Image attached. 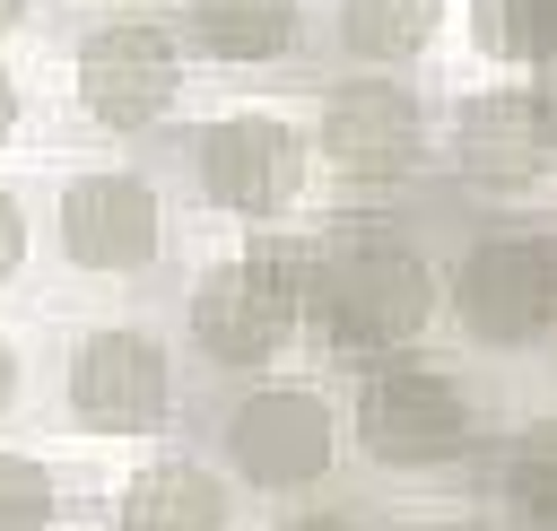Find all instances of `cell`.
Segmentation results:
<instances>
[{"label":"cell","instance_id":"7a4b0ae2","mask_svg":"<svg viewBox=\"0 0 557 531\" xmlns=\"http://www.w3.org/2000/svg\"><path fill=\"white\" fill-rule=\"evenodd\" d=\"M357 453L374 470H444L470 453V392L426 357H383L357 383Z\"/></svg>","mask_w":557,"mask_h":531},{"label":"cell","instance_id":"5bb4252c","mask_svg":"<svg viewBox=\"0 0 557 531\" xmlns=\"http://www.w3.org/2000/svg\"><path fill=\"white\" fill-rule=\"evenodd\" d=\"M435 17H444V0H339V44L357 61H409V52H426Z\"/></svg>","mask_w":557,"mask_h":531},{"label":"cell","instance_id":"6da1fadb","mask_svg":"<svg viewBox=\"0 0 557 531\" xmlns=\"http://www.w3.org/2000/svg\"><path fill=\"white\" fill-rule=\"evenodd\" d=\"M296 305L322 322L331 348H366V357H400L426 322H435V270L426 252L383 226V218H339L322 226V244L296 270Z\"/></svg>","mask_w":557,"mask_h":531},{"label":"cell","instance_id":"3957f363","mask_svg":"<svg viewBox=\"0 0 557 531\" xmlns=\"http://www.w3.org/2000/svg\"><path fill=\"white\" fill-rule=\"evenodd\" d=\"M183 322H191L200 357L226 366V374H252V366L287 357V339H296V322H305V305H296V261H278V252L261 244V252H235V261L200 270Z\"/></svg>","mask_w":557,"mask_h":531},{"label":"cell","instance_id":"30bf717a","mask_svg":"<svg viewBox=\"0 0 557 531\" xmlns=\"http://www.w3.org/2000/svg\"><path fill=\"white\" fill-rule=\"evenodd\" d=\"M313 139L348 183H392L418 165L426 122H418V96L400 78H331L313 104Z\"/></svg>","mask_w":557,"mask_h":531},{"label":"cell","instance_id":"8fae6325","mask_svg":"<svg viewBox=\"0 0 557 531\" xmlns=\"http://www.w3.org/2000/svg\"><path fill=\"white\" fill-rule=\"evenodd\" d=\"M453 148H461V165L479 183H531L557 157V104L540 87H487V96L461 104Z\"/></svg>","mask_w":557,"mask_h":531},{"label":"cell","instance_id":"8992f818","mask_svg":"<svg viewBox=\"0 0 557 531\" xmlns=\"http://www.w3.org/2000/svg\"><path fill=\"white\" fill-rule=\"evenodd\" d=\"M70 418L87 435H157L174 418V357L139 322H104L70 348Z\"/></svg>","mask_w":557,"mask_h":531},{"label":"cell","instance_id":"7c38bea8","mask_svg":"<svg viewBox=\"0 0 557 531\" xmlns=\"http://www.w3.org/2000/svg\"><path fill=\"white\" fill-rule=\"evenodd\" d=\"M113 531H235V496L200 461H148L113 496Z\"/></svg>","mask_w":557,"mask_h":531},{"label":"cell","instance_id":"9a60e30c","mask_svg":"<svg viewBox=\"0 0 557 531\" xmlns=\"http://www.w3.org/2000/svg\"><path fill=\"white\" fill-rule=\"evenodd\" d=\"M505 505L522 514V531H557V418L513 435L505 453Z\"/></svg>","mask_w":557,"mask_h":531},{"label":"cell","instance_id":"ac0fdd59","mask_svg":"<svg viewBox=\"0 0 557 531\" xmlns=\"http://www.w3.org/2000/svg\"><path fill=\"white\" fill-rule=\"evenodd\" d=\"M26 244H35V235H26V200H17V192H0V287L26 270Z\"/></svg>","mask_w":557,"mask_h":531},{"label":"cell","instance_id":"44dd1931","mask_svg":"<svg viewBox=\"0 0 557 531\" xmlns=\"http://www.w3.org/2000/svg\"><path fill=\"white\" fill-rule=\"evenodd\" d=\"M9 131H17V78L0 70V139H9Z\"/></svg>","mask_w":557,"mask_h":531},{"label":"cell","instance_id":"ffe728a7","mask_svg":"<svg viewBox=\"0 0 557 531\" xmlns=\"http://www.w3.org/2000/svg\"><path fill=\"white\" fill-rule=\"evenodd\" d=\"M278 531H366V522H357V514H287Z\"/></svg>","mask_w":557,"mask_h":531},{"label":"cell","instance_id":"9c48e42d","mask_svg":"<svg viewBox=\"0 0 557 531\" xmlns=\"http://www.w3.org/2000/svg\"><path fill=\"white\" fill-rule=\"evenodd\" d=\"M191 183L226 218H278L305 192V131L278 113H226L191 139Z\"/></svg>","mask_w":557,"mask_h":531},{"label":"cell","instance_id":"7402d4cb","mask_svg":"<svg viewBox=\"0 0 557 531\" xmlns=\"http://www.w3.org/2000/svg\"><path fill=\"white\" fill-rule=\"evenodd\" d=\"M26 26V0H0V35H17Z\"/></svg>","mask_w":557,"mask_h":531},{"label":"cell","instance_id":"ba28073f","mask_svg":"<svg viewBox=\"0 0 557 531\" xmlns=\"http://www.w3.org/2000/svg\"><path fill=\"white\" fill-rule=\"evenodd\" d=\"M70 78H78V104H87L96 131H148L183 96V52L148 17H104V26H87Z\"/></svg>","mask_w":557,"mask_h":531},{"label":"cell","instance_id":"e0dca14e","mask_svg":"<svg viewBox=\"0 0 557 531\" xmlns=\"http://www.w3.org/2000/svg\"><path fill=\"white\" fill-rule=\"evenodd\" d=\"M52 514H61L52 470L26 453H0V531H52Z\"/></svg>","mask_w":557,"mask_h":531},{"label":"cell","instance_id":"277c9868","mask_svg":"<svg viewBox=\"0 0 557 531\" xmlns=\"http://www.w3.org/2000/svg\"><path fill=\"white\" fill-rule=\"evenodd\" d=\"M226 444V470L261 496H296V487H322L331 461H339V427H331V400L305 392V383H261L226 409L218 427Z\"/></svg>","mask_w":557,"mask_h":531},{"label":"cell","instance_id":"d6986e66","mask_svg":"<svg viewBox=\"0 0 557 531\" xmlns=\"http://www.w3.org/2000/svg\"><path fill=\"white\" fill-rule=\"evenodd\" d=\"M17 392H26V366H17V339L0 331V418L17 409Z\"/></svg>","mask_w":557,"mask_h":531},{"label":"cell","instance_id":"4fadbf2b","mask_svg":"<svg viewBox=\"0 0 557 531\" xmlns=\"http://www.w3.org/2000/svg\"><path fill=\"white\" fill-rule=\"evenodd\" d=\"M305 35V0H183V44L209 61H278Z\"/></svg>","mask_w":557,"mask_h":531},{"label":"cell","instance_id":"603a6c76","mask_svg":"<svg viewBox=\"0 0 557 531\" xmlns=\"http://www.w3.org/2000/svg\"><path fill=\"white\" fill-rule=\"evenodd\" d=\"M435 531H479V522H435Z\"/></svg>","mask_w":557,"mask_h":531},{"label":"cell","instance_id":"2e32d148","mask_svg":"<svg viewBox=\"0 0 557 531\" xmlns=\"http://www.w3.org/2000/svg\"><path fill=\"white\" fill-rule=\"evenodd\" d=\"M548 9L557 0H470V35H479V52L522 61V52L548 44Z\"/></svg>","mask_w":557,"mask_h":531},{"label":"cell","instance_id":"52a82bcc","mask_svg":"<svg viewBox=\"0 0 557 531\" xmlns=\"http://www.w3.org/2000/svg\"><path fill=\"white\" fill-rule=\"evenodd\" d=\"M453 313L479 348H531L557 322V244L548 235H487L453 270Z\"/></svg>","mask_w":557,"mask_h":531},{"label":"cell","instance_id":"5b68a950","mask_svg":"<svg viewBox=\"0 0 557 531\" xmlns=\"http://www.w3.org/2000/svg\"><path fill=\"white\" fill-rule=\"evenodd\" d=\"M61 261L87 279H139L165 261V200L131 165H87L61 183Z\"/></svg>","mask_w":557,"mask_h":531}]
</instances>
